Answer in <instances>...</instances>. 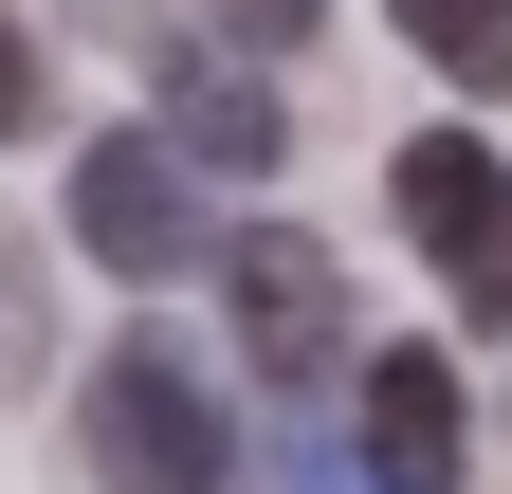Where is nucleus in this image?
<instances>
[{
	"label": "nucleus",
	"instance_id": "nucleus-2",
	"mask_svg": "<svg viewBox=\"0 0 512 494\" xmlns=\"http://www.w3.org/2000/svg\"><path fill=\"white\" fill-rule=\"evenodd\" d=\"M220 312H238V366H256V385L348 403V275H330V238H293V220L220 238Z\"/></svg>",
	"mask_w": 512,
	"mask_h": 494
},
{
	"label": "nucleus",
	"instance_id": "nucleus-5",
	"mask_svg": "<svg viewBox=\"0 0 512 494\" xmlns=\"http://www.w3.org/2000/svg\"><path fill=\"white\" fill-rule=\"evenodd\" d=\"M348 421H366V476L384 494H458V366L439 348H366L348 366Z\"/></svg>",
	"mask_w": 512,
	"mask_h": 494
},
{
	"label": "nucleus",
	"instance_id": "nucleus-3",
	"mask_svg": "<svg viewBox=\"0 0 512 494\" xmlns=\"http://www.w3.org/2000/svg\"><path fill=\"white\" fill-rule=\"evenodd\" d=\"M74 257L128 275V293H165L183 257H220V238H202V165H183L165 129H92L74 147Z\"/></svg>",
	"mask_w": 512,
	"mask_h": 494
},
{
	"label": "nucleus",
	"instance_id": "nucleus-1",
	"mask_svg": "<svg viewBox=\"0 0 512 494\" xmlns=\"http://www.w3.org/2000/svg\"><path fill=\"white\" fill-rule=\"evenodd\" d=\"M74 458L92 494H238V421H220V366L183 330H128L74 366Z\"/></svg>",
	"mask_w": 512,
	"mask_h": 494
},
{
	"label": "nucleus",
	"instance_id": "nucleus-9",
	"mask_svg": "<svg viewBox=\"0 0 512 494\" xmlns=\"http://www.w3.org/2000/svg\"><path fill=\"white\" fill-rule=\"evenodd\" d=\"M37 129H55V74H37V37L0 19V147H37Z\"/></svg>",
	"mask_w": 512,
	"mask_h": 494
},
{
	"label": "nucleus",
	"instance_id": "nucleus-4",
	"mask_svg": "<svg viewBox=\"0 0 512 494\" xmlns=\"http://www.w3.org/2000/svg\"><path fill=\"white\" fill-rule=\"evenodd\" d=\"M384 202H403V238L458 275V312H476V330H512V165H494L476 129H403Z\"/></svg>",
	"mask_w": 512,
	"mask_h": 494
},
{
	"label": "nucleus",
	"instance_id": "nucleus-7",
	"mask_svg": "<svg viewBox=\"0 0 512 494\" xmlns=\"http://www.w3.org/2000/svg\"><path fill=\"white\" fill-rule=\"evenodd\" d=\"M384 19H403L458 92H512V0H384Z\"/></svg>",
	"mask_w": 512,
	"mask_h": 494
},
{
	"label": "nucleus",
	"instance_id": "nucleus-6",
	"mask_svg": "<svg viewBox=\"0 0 512 494\" xmlns=\"http://www.w3.org/2000/svg\"><path fill=\"white\" fill-rule=\"evenodd\" d=\"M165 147H183V165H220V183H275L293 110L256 92V74H220V55H165Z\"/></svg>",
	"mask_w": 512,
	"mask_h": 494
},
{
	"label": "nucleus",
	"instance_id": "nucleus-11",
	"mask_svg": "<svg viewBox=\"0 0 512 494\" xmlns=\"http://www.w3.org/2000/svg\"><path fill=\"white\" fill-rule=\"evenodd\" d=\"M293 476H311V494H384V476H366V458H348V440H311V458H293Z\"/></svg>",
	"mask_w": 512,
	"mask_h": 494
},
{
	"label": "nucleus",
	"instance_id": "nucleus-10",
	"mask_svg": "<svg viewBox=\"0 0 512 494\" xmlns=\"http://www.w3.org/2000/svg\"><path fill=\"white\" fill-rule=\"evenodd\" d=\"M220 19H238V37H256V55H293V37H311V19H330V0H220Z\"/></svg>",
	"mask_w": 512,
	"mask_h": 494
},
{
	"label": "nucleus",
	"instance_id": "nucleus-8",
	"mask_svg": "<svg viewBox=\"0 0 512 494\" xmlns=\"http://www.w3.org/2000/svg\"><path fill=\"white\" fill-rule=\"evenodd\" d=\"M55 366V275H37V220H0V385Z\"/></svg>",
	"mask_w": 512,
	"mask_h": 494
}]
</instances>
